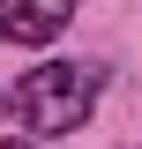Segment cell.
Wrapping results in <instances>:
<instances>
[{
  "mask_svg": "<svg viewBox=\"0 0 142 149\" xmlns=\"http://www.w3.org/2000/svg\"><path fill=\"white\" fill-rule=\"evenodd\" d=\"M0 149H37V142H0Z\"/></svg>",
  "mask_w": 142,
  "mask_h": 149,
  "instance_id": "obj_3",
  "label": "cell"
},
{
  "mask_svg": "<svg viewBox=\"0 0 142 149\" xmlns=\"http://www.w3.org/2000/svg\"><path fill=\"white\" fill-rule=\"evenodd\" d=\"M75 22V0H0V37L8 45H53Z\"/></svg>",
  "mask_w": 142,
  "mask_h": 149,
  "instance_id": "obj_2",
  "label": "cell"
},
{
  "mask_svg": "<svg viewBox=\"0 0 142 149\" xmlns=\"http://www.w3.org/2000/svg\"><path fill=\"white\" fill-rule=\"evenodd\" d=\"M97 82L105 74L90 67V60H53V67H37L15 82V97H0V112H15L22 134H75L90 119V104H97Z\"/></svg>",
  "mask_w": 142,
  "mask_h": 149,
  "instance_id": "obj_1",
  "label": "cell"
}]
</instances>
